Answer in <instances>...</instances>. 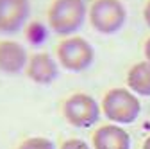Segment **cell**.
<instances>
[{
  "instance_id": "cell-1",
  "label": "cell",
  "mask_w": 150,
  "mask_h": 149,
  "mask_svg": "<svg viewBox=\"0 0 150 149\" xmlns=\"http://www.w3.org/2000/svg\"><path fill=\"white\" fill-rule=\"evenodd\" d=\"M84 0H54L48 9V25L59 36H70L77 32L86 22Z\"/></svg>"
},
{
  "instance_id": "cell-2",
  "label": "cell",
  "mask_w": 150,
  "mask_h": 149,
  "mask_svg": "<svg viewBox=\"0 0 150 149\" xmlns=\"http://www.w3.org/2000/svg\"><path fill=\"white\" fill-rule=\"evenodd\" d=\"M102 111L115 124H132L141 113V102L127 88H111L102 99Z\"/></svg>"
},
{
  "instance_id": "cell-3",
  "label": "cell",
  "mask_w": 150,
  "mask_h": 149,
  "mask_svg": "<svg viewBox=\"0 0 150 149\" xmlns=\"http://www.w3.org/2000/svg\"><path fill=\"white\" fill-rule=\"evenodd\" d=\"M91 25L100 34H115L127 22V9L120 0H95L89 9Z\"/></svg>"
},
{
  "instance_id": "cell-4",
  "label": "cell",
  "mask_w": 150,
  "mask_h": 149,
  "mask_svg": "<svg viewBox=\"0 0 150 149\" xmlns=\"http://www.w3.org/2000/svg\"><path fill=\"white\" fill-rule=\"evenodd\" d=\"M57 59L66 70L82 72L95 59V49L81 36H70L57 45Z\"/></svg>"
},
{
  "instance_id": "cell-5",
  "label": "cell",
  "mask_w": 150,
  "mask_h": 149,
  "mask_svg": "<svg viewBox=\"0 0 150 149\" xmlns=\"http://www.w3.org/2000/svg\"><path fill=\"white\" fill-rule=\"evenodd\" d=\"M63 115L73 128H91L100 117L98 102L88 94H73L63 104Z\"/></svg>"
},
{
  "instance_id": "cell-6",
  "label": "cell",
  "mask_w": 150,
  "mask_h": 149,
  "mask_svg": "<svg viewBox=\"0 0 150 149\" xmlns=\"http://www.w3.org/2000/svg\"><path fill=\"white\" fill-rule=\"evenodd\" d=\"M30 16L29 0H0V32H18Z\"/></svg>"
},
{
  "instance_id": "cell-7",
  "label": "cell",
  "mask_w": 150,
  "mask_h": 149,
  "mask_svg": "<svg viewBox=\"0 0 150 149\" xmlns=\"http://www.w3.org/2000/svg\"><path fill=\"white\" fill-rule=\"evenodd\" d=\"M25 72H27V77L32 83L50 85L57 79L59 67L48 52H36L29 58V65H27Z\"/></svg>"
},
{
  "instance_id": "cell-8",
  "label": "cell",
  "mask_w": 150,
  "mask_h": 149,
  "mask_svg": "<svg viewBox=\"0 0 150 149\" xmlns=\"http://www.w3.org/2000/svg\"><path fill=\"white\" fill-rule=\"evenodd\" d=\"M29 65L27 50L18 42L4 40L0 42V72L7 76H16L22 70H25Z\"/></svg>"
},
{
  "instance_id": "cell-9",
  "label": "cell",
  "mask_w": 150,
  "mask_h": 149,
  "mask_svg": "<svg viewBox=\"0 0 150 149\" xmlns=\"http://www.w3.org/2000/svg\"><path fill=\"white\" fill-rule=\"evenodd\" d=\"M93 149H130V135L116 124L100 126L93 133Z\"/></svg>"
},
{
  "instance_id": "cell-10",
  "label": "cell",
  "mask_w": 150,
  "mask_h": 149,
  "mask_svg": "<svg viewBox=\"0 0 150 149\" xmlns=\"http://www.w3.org/2000/svg\"><path fill=\"white\" fill-rule=\"evenodd\" d=\"M127 86L132 94L150 97V63L139 61L130 67L127 74Z\"/></svg>"
},
{
  "instance_id": "cell-11",
  "label": "cell",
  "mask_w": 150,
  "mask_h": 149,
  "mask_svg": "<svg viewBox=\"0 0 150 149\" xmlns=\"http://www.w3.org/2000/svg\"><path fill=\"white\" fill-rule=\"evenodd\" d=\"M18 149H55V144L45 137H30L18 145Z\"/></svg>"
},
{
  "instance_id": "cell-12",
  "label": "cell",
  "mask_w": 150,
  "mask_h": 149,
  "mask_svg": "<svg viewBox=\"0 0 150 149\" xmlns=\"http://www.w3.org/2000/svg\"><path fill=\"white\" fill-rule=\"evenodd\" d=\"M61 149H91V147L84 140H81V138H70V140L63 142Z\"/></svg>"
},
{
  "instance_id": "cell-13",
  "label": "cell",
  "mask_w": 150,
  "mask_h": 149,
  "mask_svg": "<svg viewBox=\"0 0 150 149\" xmlns=\"http://www.w3.org/2000/svg\"><path fill=\"white\" fill-rule=\"evenodd\" d=\"M143 18H145V24L150 27V0L146 2V6H145V9H143Z\"/></svg>"
},
{
  "instance_id": "cell-14",
  "label": "cell",
  "mask_w": 150,
  "mask_h": 149,
  "mask_svg": "<svg viewBox=\"0 0 150 149\" xmlns=\"http://www.w3.org/2000/svg\"><path fill=\"white\" fill-rule=\"evenodd\" d=\"M143 52H145V58H146V61L150 63V38L145 42V47H143Z\"/></svg>"
},
{
  "instance_id": "cell-15",
  "label": "cell",
  "mask_w": 150,
  "mask_h": 149,
  "mask_svg": "<svg viewBox=\"0 0 150 149\" xmlns=\"http://www.w3.org/2000/svg\"><path fill=\"white\" fill-rule=\"evenodd\" d=\"M143 149H150V137L143 142Z\"/></svg>"
}]
</instances>
